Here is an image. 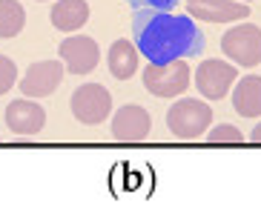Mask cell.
Listing matches in <instances>:
<instances>
[{"mask_svg": "<svg viewBox=\"0 0 261 209\" xmlns=\"http://www.w3.org/2000/svg\"><path fill=\"white\" fill-rule=\"evenodd\" d=\"M135 6H149V9H172L175 0H132Z\"/></svg>", "mask_w": 261, "mask_h": 209, "instance_id": "18", "label": "cell"}, {"mask_svg": "<svg viewBox=\"0 0 261 209\" xmlns=\"http://www.w3.org/2000/svg\"><path fill=\"white\" fill-rule=\"evenodd\" d=\"M138 61H141V52H138V46H135L132 40L121 38V40H115V43L109 46L107 63H109V72H112L118 80H129L132 75L138 72Z\"/></svg>", "mask_w": 261, "mask_h": 209, "instance_id": "13", "label": "cell"}, {"mask_svg": "<svg viewBox=\"0 0 261 209\" xmlns=\"http://www.w3.org/2000/svg\"><path fill=\"white\" fill-rule=\"evenodd\" d=\"M17 83V66L12 57L0 54V95H6L12 86Z\"/></svg>", "mask_w": 261, "mask_h": 209, "instance_id": "17", "label": "cell"}, {"mask_svg": "<svg viewBox=\"0 0 261 209\" xmlns=\"http://www.w3.org/2000/svg\"><path fill=\"white\" fill-rule=\"evenodd\" d=\"M69 106H72V115L84 126H98L112 112V95L100 83H84L72 92Z\"/></svg>", "mask_w": 261, "mask_h": 209, "instance_id": "5", "label": "cell"}, {"mask_svg": "<svg viewBox=\"0 0 261 209\" xmlns=\"http://www.w3.org/2000/svg\"><path fill=\"white\" fill-rule=\"evenodd\" d=\"M221 52L236 66H247V69L258 66L261 63V29L255 23L232 26L221 38Z\"/></svg>", "mask_w": 261, "mask_h": 209, "instance_id": "4", "label": "cell"}, {"mask_svg": "<svg viewBox=\"0 0 261 209\" xmlns=\"http://www.w3.org/2000/svg\"><path fill=\"white\" fill-rule=\"evenodd\" d=\"M210 143H244V135L230 124H221V126H213V129L204 132Z\"/></svg>", "mask_w": 261, "mask_h": 209, "instance_id": "16", "label": "cell"}, {"mask_svg": "<svg viewBox=\"0 0 261 209\" xmlns=\"http://www.w3.org/2000/svg\"><path fill=\"white\" fill-rule=\"evenodd\" d=\"M187 15L204 23H236L250 15V6L241 0H187Z\"/></svg>", "mask_w": 261, "mask_h": 209, "instance_id": "9", "label": "cell"}, {"mask_svg": "<svg viewBox=\"0 0 261 209\" xmlns=\"http://www.w3.org/2000/svg\"><path fill=\"white\" fill-rule=\"evenodd\" d=\"M63 63L61 61H38L26 69L20 80V92L26 98H49L63 80Z\"/></svg>", "mask_w": 261, "mask_h": 209, "instance_id": "10", "label": "cell"}, {"mask_svg": "<svg viewBox=\"0 0 261 209\" xmlns=\"http://www.w3.org/2000/svg\"><path fill=\"white\" fill-rule=\"evenodd\" d=\"M100 61V49L86 35H72L61 40V63L72 75H89Z\"/></svg>", "mask_w": 261, "mask_h": 209, "instance_id": "8", "label": "cell"}, {"mask_svg": "<svg viewBox=\"0 0 261 209\" xmlns=\"http://www.w3.org/2000/svg\"><path fill=\"white\" fill-rule=\"evenodd\" d=\"M26 26V12L17 0H0V38H15Z\"/></svg>", "mask_w": 261, "mask_h": 209, "instance_id": "15", "label": "cell"}, {"mask_svg": "<svg viewBox=\"0 0 261 209\" xmlns=\"http://www.w3.org/2000/svg\"><path fill=\"white\" fill-rule=\"evenodd\" d=\"M144 86L155 98H178L190 86V63L184 57L169 63H149L144 69Z\"/></svg>", "mask_w": 261, "mask_h": 209, "instance_id": "3", "label": "cell"}, {"mask_svg": "<svg viewBox=\"0 0 261 209\" xmlns=\"http://www.w3.org/2000/svg\"><path fill=\"white\" fill-rule=\"evenodd\" d=\"M241 3H250V0H241Z\"/></svg>", "mask_w": 261, "mask_h": 209, "instance_id": "20", "label": "cell"}, {"mask_svg": "<svg viewBox=\"0 0 261 209\" xmlns=\"http://www.w3.org/2000/svg\"><path fill=\"white\" fill-rule=\"evenodd\" d=\"M238 80L236 63L224 61H201L195 69V86L207 101H221L224 95L232 89V83Z\"/></svg>", "mask_w": 261, "mask_h": 209, "instance_id": "6", "label": "cell"}, {"mask_svg": "<svg viewBox=\"0 0 261 209\" xmlns=\"http://www.w3.org/2000/svg\"><path fill=\"white\" fill-rule=\"evenodd\" d=\"M49 20L58 32H77L89 20V3L86 0H58L49 9Z\"/></svg>", "mask_w": 261, "mask_h": 209, "instance_id": "12", "label": "cell"}, {"mask_svg": "<svg viewBox=\"0 0 261 209\" xmlns=\"http://www.w3.org/2000/svg\"><path fill=\"white\" fill-rule=\"evenodd\" d=\"M149 129H152V117L144 106L126 103L112 115V138L118 143H141L149 138Z\"/></svg>", "mask_w": 261, "mask_h": 209, "instance_id": "7", "label": "cell"}, {"mask_svg": "<svg viewBox=\"0 0 261 209\" xmlns=\"http://www.w3.org/2000/svg\"><path fill=\"white\" fill-rule=\"evenodd\" d=\"M135 46L149 63H169L204 49V35L190 15L169 12H138L135 17Z\"/></svg>", "mask_w": 261, "mask_h": 209, "instance_id": "1", "label": "cell"}, {"mask_svg": "<svg viewBox=\"0 0 261 209\" xmlns=\"http://www.w3.org/2000/svg\"><path fill=\"white\" fill-rule=\"evenodd\" d=\"M167 126L178 140H198L213 126V109L204 101L181 98L167 109Z\"/></svg>", "mask_w": 261, "mask_h": 209, "instance_id": "2", "label": "cell"}, {"mask_svg": "<svg viewBox=\"0 0 261 209\" xmlns=\"http://www.w3.org/2000/svg\"><path fill=\"white\" fill-rule=\"evenodd\" d=\"M250 140H253V143H261V124L255 126L253 132H250Z\"/></svg>", "mask_w": 261, "mask_h": 209, "instance_id": "19", "label": "cell"}, {"mask_svg": "<svg viewBox=\"0 0 261 209\" xmlns=\"http://www.w3.org/2000/svg\"><path fill=\"white\" fill-rule=\"evenodd\" d=\"M232 109L241 117H261V78H241L232 89Z\"/></svg>", "mask_w": 261, "mask_h": 209, "instance_id": "14", "label": "cell"}, {"mask_svg": "<svg viewBox=\"0 0 261 209\" xmlns=\"http://www.w3.org/2000/svg\"><path fill=\"white\" fill-rule=\"evenodd\" d=\"M6 126L17 138H32V135H38L46 126V109L40 103L29 101V98L12 101L6 106Z\"/></svg>", "mask_w": 261, "mask_h": 209, "instance_id": "11", "label": "cell"}]
</instances>
